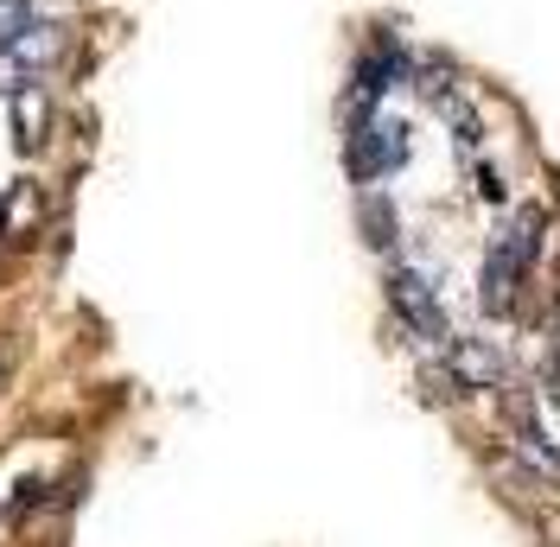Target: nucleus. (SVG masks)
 <instances>
[{
  "mask_svg": "<svg viewBox=\"0 0 560 547\" xmlns=\"http://www.w3.org/2000/svg\"><path fill=\"white\" fill-rule=\"evenodd\" d=\"M345 160H350V178H357V185H376L383 172H395L408 160V128H401V121H376V115H357Z\"/></svg>",
  "mask_w": 560,
  "mask_h": 547,
  "instance_id": "nucleus-1",
  "label": "nucleus"
},
{
  "mask_svg": "<svg viewBox=\"0 0 560 547\" xmlns=\"http://www.w3.org/2000/svg\"><path fill=\"white\" fill-rule=\"evenodd\" d=\"M388 306L401 312V325H408L420 344H453V325H446V312H440V300H433L427 274H415V268L388 274Z\"/></svg>",
  "mask_w": 560,
  "mask_h": 547,
  "instance_id": "nucleus-2",
  "label": "nucleus"
},
{
  "mask_svg": "<svg viewBox=\"0 0 560 547\" xmlns=\"http://www.w3.org/2000/svg\"><path fill=\"white\" fill-rule=\"evenodd\" d=\"M510 414H516V433H510V452H516V458H523V465H528V472H535L541 484H560V452L548 445V433L535 427V414H528V401H516Z\"/></svg>",
  "mask_w": 560,
  "mask_h": 547,
  "instance_id": "nucleus-3",
  "label": "nucleus"
},
{
  "mask_svg": "<svg viewBox=\"0 0 560 547\" xmlns=\"http://www.w3.org/2000/svg\"><path fill=\"white\" fill-rule=\"evenodd\" d=\"M490 255H503V261H510V268H535V255H541V210H516V217H510V223H503V230H497V242H490Z\"/></svg>",
  "mask_w": 560,
  "mask_h": 547,
  "instance_id": "nucleus-4",
  "label": "nucleus"
},
{
  "mask_svg": "<svg viewBox=\"0 0 560 547\" xmlns=\"http://www.w3.org/2000/svg\"><path fill=\"white\" fill-rule=\"evenodd\" d=\"M453 382H465V388H503V357L485 350L478 338H458L453 344Z\"/></svg>",
  "mask_w": 560,
  "mask_h": 547,
  "instance_id": "nucleus-5",
  "label": "nucleus"
},
{
  "mask_svg": "<svg viewBox=\"0 0 560 547\" xmlns=\"http://www.w3.org/2000/svg\"><path fill=\"white\" fill-rule=\"evenodd\" d=\"M516 300H523V268H510L503 255H490L485 261V293H478V306L490 318H516Z\"/></svg>",
  "mask_w": 560,
  "mask_h": 547,
  "instance_id": "nucleus-6",
  "label": "nucleus"
},
{
  "mask_svg": "<svg viewBox=\"0 0 560 547\" xmlns=\"http://www.w3.org/2000/svg\"><path fill=\"white\" fill-rule=\"evenodd\" d=\"M33 0H0V58L7 51H20V38L33 33Z\"/></svg>",
  "mask_w": 560,
  "mask_h": 547,
  "instance_id": "nucleus-7",
  "label": "nucleus"
},
{
  "mask_svg": "<svg viewBox=\"0 0 560 547\" xmlns=\"http://www.w3.org/2000/svg\"><path fill=\"white\" fill-rule=\"evenodd\" d=\"M363 223H370V242H376V248L395 242V210H388L383 191H370V198H363Z\"/></svg>",
  "mask_w": 560,
  "mask_h": 547,
  "instance_id": "nucleus-8",
  "label": "nucleus"
},
{
  "mask_svg": "<svg viewBox=\"0 0 560 547\" xmlns=\"http://www.w3.org/2000/svg\"><path fill=\"white\" fill-rule=\"evenodd\" d=\"M535 528H541L548 547H560V503H541V510H535Z\"/></svg>",
  "mask_w": 560,
  "mask_h": 547,
  "instance_id": "nucleus-9",
  "label": "nucleus"
},
{
  "mask_svg": "<svg viewBox=\"0 0 560 547\" xmlns=\"http://www.w3.org/2000/svg\"><path fill=\"white\" fill-rule=\"evenodd\" d=\"M7 370H13V344L0 338V382H7Z\"/></svg>",
  "mask_w": 560,
  "mask_h": 547,
  "instance_id": "nucleus-10",
  "label": "nucleus"
},
{
  "mask_svg": "<svg viewBox=\"0 0 560 547\" xmlns=\"http://www.w3.org/2000/svg\"><path fill=\"white\" fill-rule=\"evenodd\" d=\"M555 344H560V312H555Z\"/></svg>",
  "mask_w": 560,
  "mask_h": 547,
  "instance_id": "nucleus-11",
  "label": "nucleus"
}]
</instances>
